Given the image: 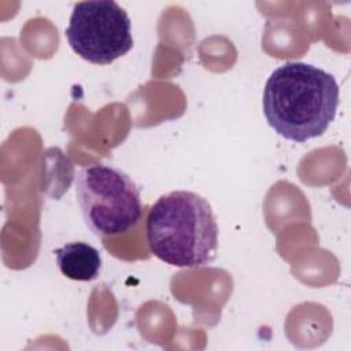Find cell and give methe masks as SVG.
Segmentation results:
<instances>
[{
	"instance_id": "cell-2",
	"label": "cell",
	"mask_w": 351,
	"mask_h": 351,
	"mask_svg": "<svg viewBox=\"0 0 351 351\" xmlns=\"http://www.w3.org/2000/svg\"><path fill=\"white\" fill-rule=\"evenodd\" d=\"M149 251L177 267L210 265L218 250V225L210 203L191 191L162 195L145 222Z\"/></svg>"
},
{
	"instance_id": "cell-1",
	"label": "cell",
	"mask_w": 351,
	"mask_h": 351,
	"mask_svg": "<svg viewBox=\"0 0 351 351\" xmlns=\"http://www.w3.org/2000/svg\"><path fill=\"white\" fill-rule=\"evenodd\" d=\"M263 114L284 138L304 143L326 132L339 106L336 78L304 62H287L267 78Z\"/></svg>"
},
{
	"instance_id": "cell-3",
	"label": "cell",
	"mask_w": 351,
	"mask_h": 351,
	"mask_svg": "<svg viewBox=\"0 0 351 351\" xmlns=\"http://www.w3.org/2000/svg\"><path fill=\"white\" fill-rule=\"evenodd\" d=\"M74 186L84 222L99 237L126 234L143 217L140 191L118 167L90 163L80 169Z\"/></svg>"
},
{
	"instance_id": "cell-4",
	"label": "cell",
	"mask_w": 351,
	"mask_h": 351,
	"mask_svg": "<svg viewBox=\"0 0 351 351\" xmlns=\"http://www.w3.org/2000/svg\"><path fill=\"white\" fill-rule=\"evenodd\" d=\"M66 38L82 59L110 64L132 49V22L112 0L80 1L73 8Z\"/></svg>"
},
{
	"instance_id": "cell-5",
	"label": "cell",
	"mask_w": 351,
	"mask_h": 351,
	"mask_svg": "<svg viewBox=\"0 0 351 351\" xmlns=\"http://www.w3.org/2000/svg\"><path fill=\"white\" fill-rule=\"evenodd\" d=\"M60 273L74 281L96 280L101 269L100 252L84 241H71L53 251Z\"/></svg>"
}]
</instances>
